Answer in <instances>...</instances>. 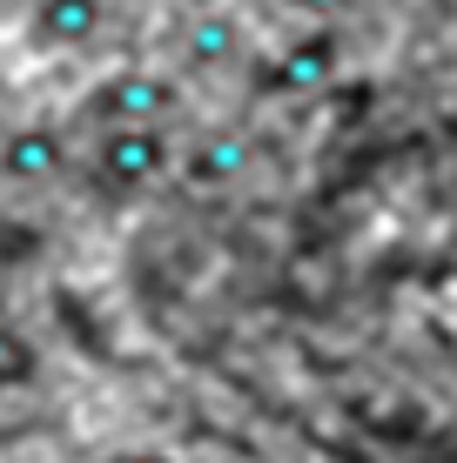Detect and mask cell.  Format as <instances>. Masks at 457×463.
<instances>
[{
	"label": "cell",
	"mask_w": 457,
	"mask_h": 463,
	"mask_svg": "<svg viewBox=\"0 0 457 463\" xmlns=\"http://www.w3.org/2000/svg\"><path fill=\"white\" fill-rule=\"evenodd\" d=\"M81 168H88V182H94V195H148L155 182L176 175V135H168V121H148V128H94Z\"/></svg>",
	"instance_id": "obj_1"
},
{
	"label": "cell",
	"mask_w": 457,
	"mask_h": 463,
	"mask_svg": "<svg viewBox=\"0 0 457 463\" xmlns=\"http://www.w3.org/2000/svg\"><path fill=\"white\" fill-rule=\"evenodd\" d=\"M337 68H343V21H303L256 61V94L296 101V94H317L323 81H337Z\"/></svg>",
	"instance_id": "obj_2"
},
{
	"label": "cell",
	"mask_w": 457,
	"mask_h": 463,
	"mask_svg": "<svg viewBox=\"0 0 457 463\" xmlns=\"http://www.w3.org/2000/svg\"><path fill=\"white\" fill-rule=\"evenodd\" d=\"M176 115H182V81L162 68H115L81 101L88 128H148V121H176Z\"/></svg>",
	"instance_id": "obj_3"
},
{
	"label": "cell",
	"mask_w": 457,
	"mask_h": 463,
	"mask_svg": "<svg viewBox=\"0 0 457 463\" xmlns=\"http://www.w3.org/2000/svg\"><path fill=\"white\" fill-rule=\"evenodd\" d=\"M21 27L34 54H88L108 34V0H27Z\"/></svg>",
	"instance_id": "obj_4"
},
{
	"label": "cell",
	"mask_w": 457,
	"mask_h": 463,
	"mask_svg": "<svg viewBox=\"0 0 457 463\" xmlns=\"http://www.w3.org/2000/svg\"><path fill=\"white\" fill-rule=\"evenodd\" d=\"M68 168H74V148L54 121H21L0 135V182L41 188V182H61Z\"/></svg>",
	"instance_id": "obj_5"
},
{
	"label": "cell",
	"mask_w": 457,
	"mask_h": 463,
	"mask_svg": "<svg viewBox=\"0 0 457 463\" xmlns=\"http://www.w3.org/2000/svg\"><path fill=\"white\" fill-rule=\"evenodd\" d=\"M249 61V27L235 7H202L182 27V68L188 74H235Z\"/></svg>",
	"instance_id": "obj_6"
},
{
	"label": "cell",
	"mask_w": 457,
	"mask_h": 463,
	"mask_svg": "<svg viewBox=\"0 0 457 463\" xmlns=\"http://www.w3.org/2000/svg\"><path fill=\"white\" fill-rule=\"evenodd\" d=\"M41 376V349L27 329H14V323H0V390H27V383Z\"/></svg>",
	"instance_id": "obj_7"
},
{
	"label": "cell",
	"mask_w": 457,
	"mask_h": 463,
	"mask_svg": "<svg viewBox=\"0 0 457 463\" xmlns=\"http://www.w3.org/2000/svg\"><path fill=\"white\" fill-rule=\"evenodd\" d=\"M188 168H195V182H235V168H243V141H235V135L209 141V148H202Z\"/></svg>",
	"instance_id": "obj_8"
},
{
	"label": "cell",
	"mask_w": 457,
	"mask_h": 463,
	"mask_svg": "<svg viewBox=\"0 0 457 463\" xmlns=\"http://www.w3.org/2000/svg\"><path fill=\"white\" fill-rule=\"evenodd\" d=\"M282 14H296V21H350L357 0H276Z\"/></svg>",
	"instance_id": "obj_9"
},
{
	"label": "cell",
	"mask_w": 457,
	"mask_h": 463,
	"mask_svg": "<svg viewBox=\"0 0 457 463\" xmlns=\"http://www.w3.org/2000/svg\"><path fill=\"white\" fill-rule=\"evenodd\" d=\"M108 463H182V457H168L162 443H129V450H115Z\"/></svg>",
	"instance_id": "obj_10"
},
{
	"label": "cell",
	"mask_w": 457,
	"mask_h": 463,
	"mask_svg": "<svg viewBox=\"0 0 457 463\" xmlns=\"http://www.w3.org/2000/svg\"><path fill=\"white\" fill-rule=\"evenodd\" d=\"M229 7H256V0H229Z\"/></svg>",
	"instance_id": "obj_11"
}]
</instances>
